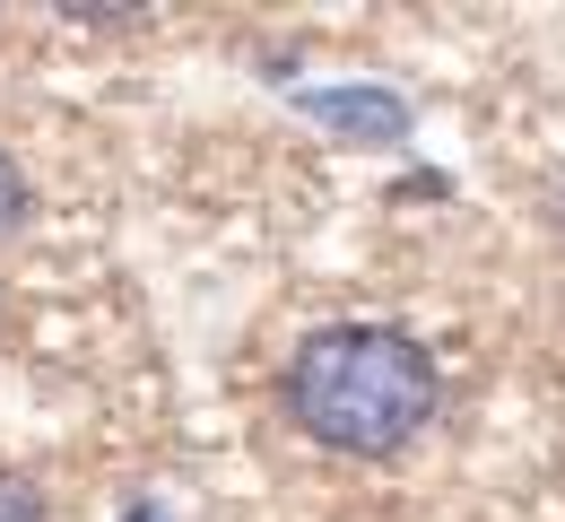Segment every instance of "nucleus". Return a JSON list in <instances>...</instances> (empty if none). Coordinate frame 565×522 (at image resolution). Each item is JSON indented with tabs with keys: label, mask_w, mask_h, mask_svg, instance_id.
I'll return each instance as SVG.
<instances>
[{
	"label": "nucleus",
	"mask_w": 565,
	"mask_h": 522,
	"mask_svg": "<svg viewBox=\"0 0 565 522\" xmlns=\"http://www.w3.org/2000/svg\"><path fill=\"white\" fill-rule=\"evenodd\" d=\"M26 226V166L0 149V235H18Z\"/></svg>",
	"instance_id": "7ed1b4c3"
},
{
	"label": "nucleus",
	"mask_w": 565,
	"mask_h": 522,
	"mask_svg": "<svg viewBox=\"0 0 565 522\" xmlns=\"http://www.w3.org/2000/svg\"><path fill=\"white\" fill-rule=\"evenodd\" d=\"M0 522H53L44 488H35L26 470H0Z\"/></svg>",
	"instance_id": "f03ea898"
},
{
	"label": "nucleus",
	"mask_w": 565,
	"mask_h": 522,
	"mask_svg": "<svg viewBox=\"0 0 565 522\" xmlns=\"http://www.w3.org/2000/svg\"><path fill=\"white\" fill-rule=\"evenodd\" d=\"M122 522H166V514H148V505H131V514H122Z\"/></svg>",
	"instance_id": "20e7f679"
},
{
	"label": "nucleus",
	"mask_w": 565,
	"mask_h": 522,
	"mask_svg": "<svg viewBox=\"0 0 565 522\" xmlns=\"http://www.w3.org/2000/svg\"><path fill=\"white\" fill-rule=\"evenodd\" d=\"M279 409L305 445L340 461H392L435 427L444 374L426 358V340L401 322H322L287 349Z\"/></svg>",
	"instance_id": "f257e3e1"
}]
</instances>
